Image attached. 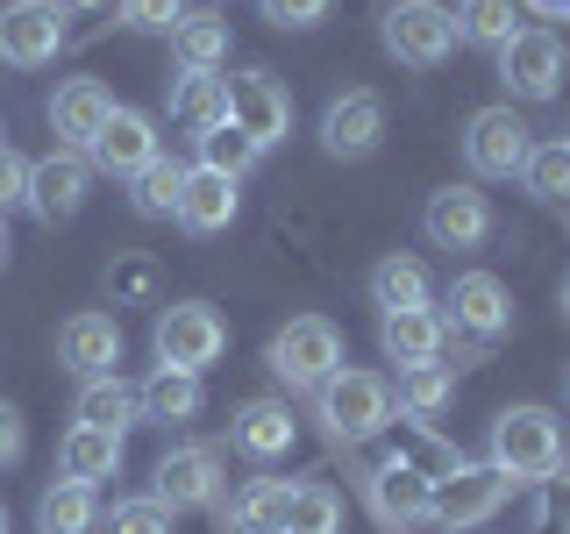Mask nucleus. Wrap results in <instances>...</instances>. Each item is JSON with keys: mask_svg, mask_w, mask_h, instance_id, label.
Returning a JSON list of instances; mask_svg holds the SVG:
<instances>
[{"mask_svg": "<svg viewBox=\"0 0 570 534\" xmlns=\"http://www.w3.org/2000/svg\"><path fill=\"white\" fill-rule=\"evenodd\" d=\"M293 406L285 399H249V406H236V421H228V442L249 456V463H272V456H285L293 449Z\"/></svg>", "mask_w": 570, "mask_h": 534, "instance_id": "22", "label": "nucleus"}, {"mask_svg": "<svg viewBox=\"0 0 570 534\" xmlns=\"http://www.w3.org/2000/svg\"><path fill=\"white\" fill-rule=\"evenodd\" d=\"M107 534H171V513L157 506L150 492H142V498H121V506L107 513Z\"/></svg>", "mask_w": 570, "mask_h": 534, "instance_id": "38", "label": "nucleus"}, {"mask_svg": "<svg viewBox=\"0 0 570 534\" xmlns=\"http://www.w3.org/2000/svg\"><path fill=\"white\" fill-rule=\"evenodd\" d=\"M171 58H178V71H222L228 22H222V14H186V22L171 29Z\"/></svg>", "mask_w": 570, "mask_h": 534, "instance_id": "29", "label": "nucleus"}, {"mask_svg": "<svg viewBox=\"0 0 570 534\" xmlns=\"http://www.w3.org/2000/svg\"><path fill=\"white\" fill-rule=\"evenodd\" d=\"M450 392H456V364H406L400 370V406L406 414H442L450 406Z\"/></svg>", "mask_w": 570, "mask_h": 534, "instance_id": "34", "label": "nucleus"}, {"mask_svg": "<svg viewBox=\"0 0 570 534\" xmlns=\"http://www.w3.org/2000/svg\"><path fill=\"white\" fill-rule=\"evenodd\" d=\"M100 0H58V14H94Z\"/></svg>", "mask_w": 570, "mask_h": 534, "instance_id": "45", "label": "nucleus"}, {"mask_svg": "<svg viewBox=\"0 0 570 534\" xmlns=\"http://www.w3.org/2000/svg\"><path fill=\"white\" fill-rule=\"evenodd\" d=\"M0 534H8V506H0Z\"/></svg>", "mask_w": 570, "mask_h": 534, "instance_id": "48", "label": "nucleus"}, {"mask_svg": "<svg viewBox=\"0 0 570 534\" xmlns=\"http://www.w3.org/2000/svg\"><path fill=\"white\" fill-rule=\"evenodd\" d=\"M421 228H428L435 249H478L492 236V200L478 186H442V192H428Z\"/></svg>", "mask_w": 570, "mask_h": 534, "instance_id": "14", "label": "nucleus"}, {"mask_svg": "<svg viewBox=\"0 0 570 534\" xmlns=\"http://www.w3.org/2000/svg\"><path fill=\"white\" fill-rule=\"evenodd\" d=\"M528 150H534V129L513 107H478V115L463 121V165L478 178H521Z\"/></svg>", "mask_w": 570, "mask_h": 534, "instance_id": "7", "label": "nucleus"}, {"mask_svg": "<svg viewBox=\"0 0 570 534\" xmlns=\"http://www.w3.org/2000/svg\"><path fill=\"white\" fill-rule=\"evenodd\" d=\"M379 43H385L400 65L435 71V65L456 50V14L442 8V0H392V8L379 14Z\"/></svg>", "mask_w": 570, "mask_h": 534, "instance_id": "4", "label": "nucleus"}, {"mask_svg": "<svg viewBox=\"0 0 570 534\" xmlns=\"http://www.w3.org/2000/svg\"><path fill=\"white\" fill-rule=\"evenodd\" d=\"M521 186L534 200H570V150L563 142H534L528 165H521Z\"/></svg>", "mask_w": 570, "mask_h": 534, "instance_id": "36", "label": "nucleus"}, {"mask_svg": "<svg viewBox=\"0 0 570 534\" xmlns=\"http://www.w3.org/2000/svg\"><path fill=\"white\" fill-rule=\"evenodd\" d=\"M86 186H94V165H86L79 150H50V157H36L29 165V192H22V207L36 214V221H71V214L86 207Z\"/></svg>", "mask_w": 570, "mask_h": 534, "instance_id": "11", "label": "nucleus"}, {"mask_svg": "<svg viewBox=\"0 0 570 534\" xmlns=\"http://www.w3.org/2000/svg\"><path fill=\"white\" fill-rule=\"evenodd\" d=\"M58 50H65L58 0H8V8H0V65L36 71V65L58 58Z\"/></svg>", "mask_w": 570, "mask_h": 534, "instance_id": "9", "label": "nucleus"}, {"mask_svg": "<svg viewBox=\"0 0 570 534\" xmlns=\"http://www.w3.org/2000/svg\"><path fill=\"white\" fill-rule=\"evenodd\" d=\"M22 449H29V427H22V414H14L8 399H0V471H14Z\"/></svg>", "mask_w": 570, "mask_h": 534, "instance_id": "42", "label": "nucleus"}, {"mask_svg": "<svg viewBox=\"0 0 570 534\" xmlns=\"http://www.w3.org/2000/svg\"><path fill=\"white\" fill-rule=\"evenodd\" d=\"M157 121L150 115H136V107H115V115L100 121V136L86 142V165L107 171V178H136L142 165H157Z\"/></svg>", "mask_w": 570, "mask_h": 534, "instance_id": "13", "label": "nucleus"}, {"mask_svg": "<svg viewBox=\"0 0 570 534\" xmlns=\"http://www.w3.org/2000/svg\"><path fill=\"white\" fill-rule=\"evenodd\" d=\"M450 320L456 335H471V343H499V335L513 328V299H507V285H499L492 271H463L450 285Z\"/></svg>", "mask_w": 570, "mask_h": 534, "instance_id": "15", "label": "nucleus"}, {"mask_svg": "<svg viewBox=\"0 0 570 534\" xmlns=\"http://www.w3.org/2000/svg\"><path fill=\"white\" fill-rule=\"evenodd\" d=\"M243 192L228 171H207V165H186V186H178V228H193V236H222L228 221H236Z\"/></svg>", "mask_w": 570, "mask_h": 534, "instance_id": "19", "label": "nucleus"}, {"mask_svg": "<svg viewBox=\"0 0 570 534\" xmlns=\"http://www.w3.org/2000/svg\"><path fill=\"white\" fill-rule=\"evenodd\" d=\"M563 150H570V136H563Z\"/></svg>", "mask_w": 570, "mask_h": 534, "instance_id": "49", "label": "nucleus"}, {"mask_svg": "<svg viewBox=\"0 0 570 534\" xmlns=\"http://www.w3.org/2000/svg\"><path fill=\"white\" fill-rule=\"evenodd\" d=\"M379 343L392 364H435L442 343H450V320H442L435 307H400V314H379Z\"/></svg>", "mask_w": 570, "mask_h": 534, "instance_id": "21", "label": "nucleus"}, {"mask_svg": "<svg viewBox=\"0 0 570 534\" xmlns=\"http://www.w3.org/2000/svg\"><path fill=\"white\" fill-rule=\"evenodd\" d=\"M563 36L557 29H513L499 43V79H507L513 100H557L563 86Z\"/></svg>", "mask_w": 570, "mask_h": 534, "instance_id": "8", "label": "nucleus"}, {"mask_svg": "<svg viewBox=\"0 0 570 534\" xmlns=\"http://www.w3.org/2000/svg\"><path fill=\"white\" fill-rule=\"evenodd\" d=\"M94 521H100L94 485H79V477H58V485L36 498V527H43V534H86Z\"/></svg>", "mask_w": 570, "mask_h": 534, "instance_id": "28", "label": "nucleus"}, {"mask_svg": "<svg viewBox=\"0 0 570 534\" xmlns=\"http://www.w3.org/2000/svg\"><path fill=\"white\" fill-rule=\"evenodd\" d=\"M285 513H293V485L285 477H249L228 498V527L236 534H285Z\"/></svg>", "mask_w": 570, "mask_h": 534, "instance_id": "26", "label": "nucleus"}, {"mask_svg": "<svg viewBox=\"0 0 570 534\" xmlns=\"http://www.w3.org/2000/svg\"><path fill=\"white\" fill-rule=\"evenodd\" d=\"M528 14H542V22H570V0H521Z\"/></svg>", "mask_w": 570, "mask_h": 534, "instance_id": "44", "label": "nucleus"}, {"mask_svg": "<svg viewBox=\"0 0 570 534\" xmlns=\"http://www.w3.org/2000/svg\"><path fill=\"white\" fill-rule=\"evenodd\" d=\"M264 364H272V378L285 392H321L335 370H343V328H335L328 314H299V320H285L272 335Z\"/></svg>", "mask_w": 570, "mask_h": 534, "instance_id": "1", "label": "nucleus"}, {"mask_svg": "<svg viewBox=\"0 0 570 534\" xmlns=\"http://www.w3.org/2000/svg\"><path fill=\"white\" fill-rule=\"evenodd\" d=\"M22 192H29V157L0 142V214H8V207H22Z\"/></svg>", "mask_w": 570, "mask_h": 534, "instance_id": "41", "label": "nucleus"}, {"mask_svg": "<svg viewBox=\"0 0 570 534\" xmlns=\"http://www.w3.org/2000/svg\"><path fill=\"white\" fill-rule=\"evenodd\" d=\"M150 498L165 513H193V506H214L222 498V456L207 449V442H186V449H171L157 463L150 477Z\"/></svg>", "mask_w": 570, "mask_h": 534, "instance_id": "12", "label": "nucleus"}, {"mask_svg": "<svg viewBox=\"0 0 570 534\" xmlns=\"http://www.w3.org/2000/svg\"><path fill=\"white\" fill-rule=\"evenodd\" d=\"M228 121L257 150H272V142L293 136V93H285L272 71H243V79H228Z\"/></svg>", "mask_w": 570, "mask_h": 534, "instance_id": "10", "label": "nucleus"}, {"mask_svg": "<svg viewBox=\"0 0 570 534\" xmlns=\"http://www.w3.org/2000/svg\"><path fill=\"white\" fill-rule=\"evenodd\" d=\"M129 200H136V214L142 221H178V186H186V165H171V157H157V165H142L136 178H129Z\"/></svg>", "mask_w": 570, "mask_h": 534, "instance_id": "32", "label": "nucleus"}, {"mask_svg": "<svg viewBox=\"0 0 570 534\" xmlns=\"http://www.w3.org/2000/svg\"><path fill=\"white\" fill-rule=\"evenodd\" d=\"M107 285H115V299H121V293H129V299H142V293L157 285V264H150V257H129V264H121V271L107 278Z\"/></svg>", "mask_w": 570, "mask_h": 534, "instance_id": "43", "label": "nucleus"}, {"mask_svg": "<svg viewBox=\"0 0 570 534\" xmlns=\"http://www.w3.org/2000/svg\"><path fill=\"white\" fill-rule=\"evenodd\" d=\"M456 43H485L499 50L513 29H521V0H456Z\"/></svg>", "mask_w": 570, "mask_h": 534, "instance_id": "30", "label": "nucleus"}, {"mask_svg": "<svg viewBox=\"0 0 570 534\" xmlns=\"http://www.w3.org/2000/svg\"><path fill=\"white\" fill-rule=\"evenodd\" d=\"M314 399H321V427H328L335 442H371V435L392 427V385L379 370H335Z\"/></svg>", "mask_w": 570, "mask_h": 534, "instance_id": "3", "label": "nucleus"}, {"mask_svg": "<svg viewBox=\"0 0 570 534\" xmlns=\"http://www.w3.org/2000/svg\"><path fill=\"white\" fill-rule=\"evenodd\" d=\"M257 8H264V22H278V29H314L335 0H257Z\"/></svg>", "mask_w": 570, "mask_h": 534, "instance_id": "40", "label": "nucleus"}, {"mask_svg": "<svg viewBox=\"0 0 570 534\" xmlns=\"http://www.w3.org/2000/svg\"><path fill=\"white\" fill-rule=\"evenodd\" d=\"M121 22L136 36H171L186 22V0H121Z\"/></svg>", "mask_w": 570, "mask_h": 534, "instance_id": "39", "label": "nucleus"}, {"mask_svg": "<svg viewBox=\"0 0 570 534\" xmlns=\"http://www.w3.org/2000/svg\"><path fill=\"white\" fill-rule=\"evenodd\" d=\"M157 364H171V370H193V378H200V370L214 364V356L228 349V320L207 307V299H178V307H165L157 314Z\"/></svg>", "mask_w": 570, "mask_h": 534, "instance_id": "6", "label": "nucleus"}, {"mask_svg": "<svg viewBox=\"0 0 570 534\" xmlns=\"http://www.w3.org/2000/svg\"><path fill=\"white\" fill-rule=\"evenodd\" d=\"M136 392H142V421H193L200 414V378H193V370L157 364Z\"/></svg>", "mask_w": 570, "mask_h": 534, "instance_id": "27", "label": "nucleus"}, {"mask_svg": "<svg viewBox=\"0 0 570 534\" xmlns=\"http://www.w3.org/2000/svg\"><path fill=\"white\" fill-rule=\"evenodd\" d=\"M371 299H379V314L428 307V264L421 257H385L379 271H371Z\"/></svg>", "mask_w": 570, "mask_h": 534, "instance_id": "31", "label": "nucleus"}, {"mask_svg": "<svg viewBox=\"0 0 570 534\" xmlns=\"http://www.w3.org/2000/svg\"><path fill=\"white\" fill-rule=\"evenodd\" d=\"M115 115V100H107L100 79H65L58 93H50V129H58V150H79L100 136V121Z\"/></svg>", "mask_w": 570, "mask_h": 534, "instance_id": "20", "label": "nucleus"}, {"mask_svg": "<svg viewBox=\"0 0 570 534\" xmlns=\"http://www.w3.org/2000/svg\"><path fill=\"white\" fill-rule=\"evenodd\" d=\"M385 142V100L379 93H343L328 100V115H321V150L356 165V157H371Z\"/></svg>", "mask_w": 570, "mask_h": 534, "instance_id": "18", "label": "nucleus"}, {"mask_svg": "<svg viewBox=\"0 0 570 534\" xmlns=\"http://www.w3.org/2000/svg\"><path fill=\"white\" fill-rule=\"evenodd\" d=\"M563 314H570V278H563Z\"/></svg>", "mask_w": 570, "mask_h": 534, "instance_id": "47", "label": "nucleus"}, {"mask_svg": "<svg viewBox=\"0 0 570 534\" xmlns=\"http://www.w3.org/2000/svg\"><path fill=\"white\" fill-rule=\"evenodd\" d=\"M285 534H343V492L307 477L293 485V513H285Z\"/></svg>", "mask_w": 570, "mask_h": 534, "instance_id": "33", "label": "nucleus"}, {"mask_svg": "<svg viewBox=\"0 0 570 534\" xmlns=\"http://www.w3.org/2000/svg\"><path fill=\"white\" fill-rule=\"evenodd\" d=\"M8 249H14V243H8V214H0V264H8Z\"/></svg>", "mask_w": 570, "mask_h": 534, "instance_id": "46", "label": "nucleus"}, {"mask_svg": "<svg viewBox=\"0 0 570 534\" xmlns=\"http://www.w3.org/2000/svg\"><path fill=\"white\" fill-rule=\"evenodd\" d=\"M534 527L570 534V463H557L549 477H534Z\"/></svg>", "mask_w": 570, "mask_h": 534, "instance_id": "37", "label": "nucleus"}, {"mask_svg": "<svg viewBox=\"0 0 570 534\" xmlns=\"http://www.w3.org/2000/svg\"><path fill=\"white\" fill-rule=\"evenodd\" d=\"M71 421L79 427H107V435H129V427L142 421V392L121 378H94V385H79V399H71Z\"/></svg>", "mask_w": 570, "mask_h": 534, "instance_id": "23", "label": "nucleus"}, {"mask_svg": "<svg viewBox=\"0 0 570 534\" xmlns=\"http://www.w3.org/2000/svg\"><path fill=\"white\" fill-rule=\"evenodd\" d=\"M428 498H435V471H421V463L385 456L379 471H371V513H379L385 527H421Z\"/></svg>", "mask_w": 570, "mask_h": 534, "instance_id": "17", "label": "nucleus"}, {"mask_svg": "<svg viewBox=\"0 0 570 534\" xmlns=\"http://www.w3.org/2000/svg\"><path fill=\"white\" fill-rule=\"evenodd\" d=\"M58 471H65V477H79V485H100V477H115V471H121V435L71 421V427H65V442H58Z\"/></svg>", "mask_w": 570, "mask_h": 534, "instance_id": "25", "label": "nucleus"}, {"mask_svg": "<svg viewBox=\"0 0 570 534\" xmlns=\"http://www.w3.org/2000/svg\"><path fill=\"white\" fill-rule=\"evenodd\" d=\"M563 463V421L549 406H507L492 421V471L513 485H534Z\"/></svg>", "mask_w": 570, "mask_h": 534, "instance_id": "2", "label": "nucleus"}, {"mask_svg": "<svg viewBox=\"0 0 570 534\" xmlns=\"http://www.w3.org/2000/svg\"><path fill=\"white\" fill-rule=\"evenodd\" d=\"M171 121L186 136H207L214 121H228V79L222 71H178L171 79Z\"/></svg>", "mask_w": 570, "mask_h": 534, "instance_id": "24", "label": "nucleus"}, {"mask_svg": "<svg viewBox=\"0 0 570 534\" xmlns=\"http://www.w3.org/2000/svg\"><path fill=\"white\" fill-rule=\"evenodd\" d=\"M193 142H200V165H207V171H228V178H243V171L264 157L257 142L236 129V121H214V129H207V136H193Z\"/></svg>", "mask_w": 570, "mask_h": 534, "instance_id": "35", "label": "nucleus"}, {"mask_svg": "<svg viewBox=\"0 0 570 534\" xmlns=\"http://www.w3.org/2000/svg\"><path fill=\"white\" fill-rule=\"evenodd\" d=\"M513 477H499L492 463H450V471H435V498H428V521L450 527V534H471L485 527L499 506H507Z\"/></svg>", "mask_w": 570, "mask_h": 534, "instance_id": "5", "label": "nucleus"}, {"mask_svg": "<svg viewBox=\"0 0 570 534\" xmlns=\"http://www.w3.org/2000/svg\"><path fill=\"white\" fill-rule=\"evenodd\" d=\"M58 364H65L79 385L115 378V364H121V328H115V314H71L65 328H58Z\"/></svg>", "mask_w": 570, "mask_h": 534, "instance_id": "16", "label": "nucleus"}]
</instances>
